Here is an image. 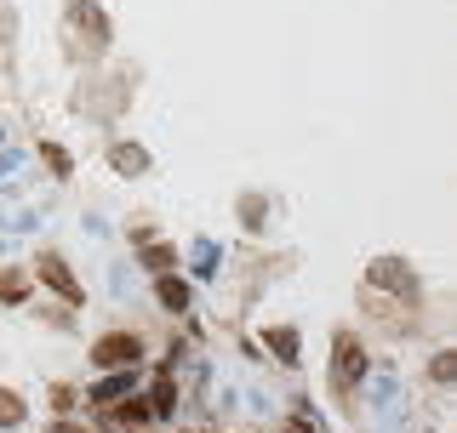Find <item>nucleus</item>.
<instances>
[{
	"label": "nucleus",
	"mask_w": 457,
	"mask_h": 433,
	"mask_svg": "<svg viewBox=\"0 0 457 433\" xmlns=\"http://www.w3.org/2000/svg\"><path fill=\"white\" fill-rule=\"evenodd\" d=\"M23 297H29V274L23 268H0V302H6V308H18Z\"/></svg>",
	"instance_id": "nucleus-12"
},
{
	"label": "nucleus",
	"mask_w": 457,
	"mask_h": 433,
	"mask_svg": "<svg viewBox=\"0 0 457 433\" xmlns=\"http://www.w3.org/2000/svg\"><path fill=\"white\" fill-rule=\"evenodd\" d=\"M361 382H366V342L343 325V331H332V399H337V411H354Z\"/></svg>",
	"instance_id": "nucleus-2"
},
{
	"label": "nucleus",
	"mask_w": 457,
	"mask_h": 433,
	"mask_svg": "<svg viewBox=\"0 0 457 433\" xmlns=\"http://www.w3.org/2000/svg\"><path fill=\"white\" fill-rule=\"evenodd\" d=\"M46 433H92V428H80V422H69V416H57V422H52Z\"/></svg>",
	"instance_id": "nucleus-18"
},
{
	"label": "nucleus",
	"mask_w": 457,
	"mask_h": 433,
	"mask_svg": "<svg viewBox=\"0 0 457 433\" xmlns=\"http://www.w3.org/2000/svg\"><path fill=\"white\" fill-rule=\"evenodd\" d=\"M143 399H149L154 422H171V411H178V382H171V377H161V382H154V388H149Z\"/></svg>",
	"instance_id": "nucleus-8"
},
{
	"label": "nucleus",
	"mask_w": 457,
	"mask_h": 433,
	"mask_svg": "<svg viewBox=\"0 0 457 433\" xmlns=\"http://www.w3.org/2000/svg\"><path fill=\"white\" fill-rule=\"evenodd\" d=\"M23 416H29V399L18 388H0V428H23Z\"/></svg>",
	"instance_id": "nucleus-11"
},
{
	"label": "nucleus",
	"mask_w": 457,
	"mask_h": 433,
	"mask_svg": "<svg viewBox=\"0 0 457 433\" xmlns=\"http://www.w3.org/2000/svg\"><path fill=\"white\" fill-rule=\"evenodd\" d=\"M154 428V411L143 394H120L114 405H104V416H97V433H149Z\"/></svg>",
	"instance_id": "nucleus-4"
},
{
	"label": "nucleus",
	"mask_w": 457,
	"mask_h": 433,
	"mask_svg": "<svg viewBox=\"0 0 457 433\" xmlns=\"http://www.w3.org/2000/svg\"><path fill=\"white\" fill-rule=\"evenodd\" d=\"M171 263H178L171 245H149V251H143V268H149V274H171Z\"/></svg>",
	"instance_id": "nucleus-14"
},
{
	"label": "nucleus",
	"mask_w": 457,
	"mask_h": 433,
	"mask_svg": "<svg viewBox=\"0 0 457 433\" xmlns=\"http://www.w3.org/2000/svg\"><path fill=\"white\" fill-rule=\"evenodd\" d=\"M366 291L395 297L400 308H406V302H418V268H411L406 257H371L366 263Z\"/></svg>",
	"instance_id": "nucleus-3"
},
{
	"label": "nucleus",
	"mask_w": 457,
	"mask_h": 433,
	"mask_svg": "<svg viewBox=\"0 0 457 433\" xmlns=\"http://www.w3.org/2000/svg\"><path fill=\"white\" fill-rule=\"evenodd\" d=\"M63 46L69 57H86V63H97V57L109 52V18L97 0H69L63 12Z\"/></svg>",
	"instance_id": "nucleus-1"
},
{
	"label": "nucleus",
	"mask_w": 457,
	"mask_h": 433,
	"mask_svg": "<svg viewBox=\"0 0 457 433\" xmlns=\"http://www.w3.org/2000/svg\"><path fill=\"white\" fill-rule=\"evenodd\" d=\"M154 297H161L166 314H183V308H189V280H178V274H161V280H154Z\"/></svg>",
	"instance_id": "nucleus-7"
},
{
	"label": "nucleus",
	"mask_w": 457,
	"mask_h": 433,
	"mask_svg": "<svg viewBox=\"0 0 457 433\" xmlns=\"http://www.w3.org/2000/svg\"><path fill=\"white\" fill-rule=\"evenodd\" d=\"M40 154H46V160H52V171H57V177H63V171H69V154L57 149V143H40Z\"/></svg>",
	"instance_id": "nucleus-16"
},
{
	"label": "nucleus",
	"mask_w": 457,
	"mask_h": 433,
	"mask_svg": "<svg viewBox=\"0 0 457 433\" xmlns=\"http://www.w3.org/2000/svg\"><path fill=\"white\" fill-rule=\"evenodd\" d=\"M143 359V337L137 331H109V337L92 342V365L97 371H132Z\"/></svg>",
	"instance_id": "nucleus-6"
},
{
	"label": "nucleus",
	"mask_w": 457,
	"mask_h": 433,
	"mask_svg": "<svg viewBox=\"0 0 457 433\" xmlns=\"http://www.w3.org/2000/svg\"><path fill=\"white\" fill-rule=\"evenodd\" d=\"M52 405H57V411H75V388L57 382V388H52Z\"/></svg>",
	"instance_id": "nucleus-17"
},
{
	"label": "nucleus",
	"mask_w": 457,
	"mask_h": 433,
	"mask_svg": "<svg viewBox=\"0 0 457 433\" xmlns=\"http://www.w3.org/2000/svg\"><path fill=\"white\" fill-rule=\"evenodd\" d=\"M109 160H114V171H120V177H137V171H149V154H143L137 143H114Z\"/></svg>",
	"instance_id": "nucleus-10"
},
{
	"label": "nucleus",
	"mask_w": 457,
	"mask_h": 433,
	"mask_svg": "<svg viewBox=\"0 0 457 433\" xmlns=\"http://www.w3.org/2000/svg\"><path fill=\"white\" fill-rule=\"evenodd\" d=\"M269 348L280 354V365H297V331L292 325H275V331H269Z\"/></svg>",
	"instance_id": "nucleus-13"
},
{
	"label": "nucleus",
	"mask_w": 457,
	"mask_h": 433,
	"mask_svg": "<svg viewBox=\"0 0 457 433\" xmlns=\"http://www.w3.org/2000/svg\"><path fill=\"white\" fill-rule=\"evenodd\" d=\"M452 377H457V354L440 348L435 359H428V382H452Z\"/></svg>",
	"instance_id": "nucleus-15"
},
{
	"label": "nucleus",
	"mask_w": 457,
	"mask_h": 433,
	"mask_svg": "<svg viewBox=\"0 0 457 433\" xmlns=\"http://www.w3.org/2000/svg\"><path fill=\"white\" fill-rule=\"evenodd\" d=\"M35 280L46 285V291H57L69 308H80V302H86V285L75 280V268L63 263V251H40V257H35Z\"/></svg>",
	"instance_id": "nucleus-5"
},
{
	"label": "nucleus",
	"mask_w": 457,
	"mask_h": 433,
	"mask_svg": "<svg viewBox=\"0 0 457 433\" xmlns=\"http://www.w3.org/2000/svg\"><path fill=\"white\" fill-rule=\"evenodd\" d=\"M120 394H132V371H109V382H97L86 394V405H114Z\"/></svg>",
	"instance_id": "nucleus-9"
}]
</instances>
